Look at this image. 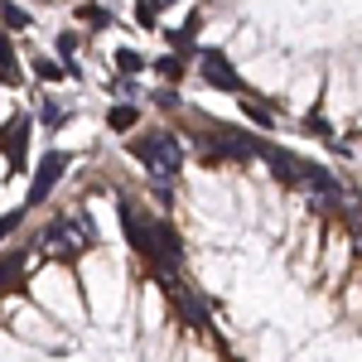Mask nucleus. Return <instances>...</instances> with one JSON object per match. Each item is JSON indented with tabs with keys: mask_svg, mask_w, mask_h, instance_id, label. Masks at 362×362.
<instances>
[{
	"mask_svg": "<svg viewBox=\"0 0 362 362\" xmlns=\"http://www.w3.org/2000/svg\"><path fill=\"white\" fill-rule=\"evenodd\" d=\"M237 107H242V116H247V121L256 126V131H276V112H271V107H266L261 97L242 92V97H237Z\"/></svg>",
	"mask_w": 362,
	"mask_h": 362,
	"instance_id": "nucleus-9",
	"label": "nucleus"
},
{
	"mask_svg": "<svg viewBox=\"0 0 362 362\" xmlns=\"http://www.w3.org/2000/svg\"><path fill=\"white\" fill-rule=\"evenodd\" d=\"M198 78L208 87H218V92H232V97L247 92L242 78H237V68H232V58H227L223 49H208V44H203V54H198Z\"/></svg>",
	"mask_w": 362,
	"mask_h": 362,
	"instance_id": "nucleus-5",
	"label": "nucleus"
},
{
	"mask_svg": "<svg viewBox=\"0 0 362 362\" xmlns=\"http://www.w3.org/2000/svg\"><path fill=\"white\" fill-rule=\"evenodd\" d=\"M131 155L150 169V179H174L184 169V145L169 131H140V136H131Z\"/></svg>",
	"mask_w": 362,
	"mask_h": 362,
	"instance_id": "nucleus-3",
	"label": "nucleus"
},
{
	"mask_svg": "<svg viewBox=\"0 0 362 362\" xmlns=\"http://www.w3.org/2000/svg\"><path fill=\"white\" fill-rule=\"evenodd\" d=\"M20 83H25V68L15 58V39L0 34V87H20Z\"/></svg>",
	"mask_w": 362,
	"mask_h": 362,
	"instance_id": "nucleus-10",
	"label": "nucleus"
},
{
	"mask_svg": "<svg viewBox=\"0 0 362 362\" xmlns=\"http://www.w3.org/2000/svg\"><path fill=\"white\" fill-rule=\"evenodd\" d=\"M78 20L92 29H107L112 25V10H102V5H78Z\"/></svg>",
	"mask_w": 362,
	"mask_h": 362,
	"instance_id": "nucleus-17",
	"label": "nucleus"
},
{
	"mask_svg": "<svg viewBox=\"0 0 362 362\" xmlns=\"http://www.w3.org/2000/svg\"><path fill=\"white\" fill-rule=\"evenodd\" d=\"M29 131H34V121H29L25 112L0 121V155H5V165L15 169V174L29 169Z\"/></svg>",
	"mask_w": 362,
	"mask_h": 362,
	"instance_id": "nucleus-4",
	"label": "nucleus"
},
{
	"mask_svg": "<svg viewBox=\"0 0 362 362\" xmlns=\"http://www.w3.org/2000/svg\"><path fill=\"white\" fill-rule=\"evenodd\" d=\"M29 285V247H10L0 251V300H10L15 290Z\"/></svg>",
	"mask_w": 362,
	"mask_h": 362,
	"instance_id": "nucleus-8",
	"label": "nucleus"
},
{
	"mask_svg": "<svg viewBox=\"0 0 362 362\" xmlns=\"http://www.w3.org/2000/svg\"><path fill=\"white\" fill-rule=\"evenodd\" d=\"M34 25V15L20 10V5H0V29H29Z\"/></svg>",
	"mask_w": 362,
	"mask_h": 362,
	"instance_id": "nucleus-16",
	"label": "nucleus"
},
{
	"mask_svg": "<svg viewBox=\"0 0 362 362\" xmlns=\"http://www.w3.org/2000/svg\"><path fill=\"white\" fill-rule=\"evenodd\" d=\"M39 121L58 131V126H68V107H63L58 97H44V107H39Z\"/></svg>",
	"mask_w": 362,
	"mask_h": 362,
	"instance_id": "nucleus-15",
	"label": "nucleus"
},
{
	"mask_svg": "<svg viewBox=\"0 0 362 362\" xmlns=\"http://www.w3.org/2000/svg\"><path fill=\"white\" fill-rule=\"evenodd\" d=\"M155 73H160V78H165L169 87H174V83H184V58H179V54L155 58Z\"/></svg>",
	"mask_w": 362,
	"mask_h": 362,
	"instance_id": "nucleus-13",
	"label": "nucleus"
},
{
	"mask_svg": "<svg viewBox=\"0 0 362 362\" xmlns=\"http://www.w3.org/2000/svg\"><path fill=\"white\" fill-rule=\"evenodd\" d=\"M136 121H140L136 102H116L112 112H107V126H112V131H131V126H136Z\"/></svg>",
	"mask_w": 362,
	"mask_h": 362,
	"instance_id": "nucleus-11",
	"label": "nucleus"
},
{
	"mask_svg": "<svg viewBox=\"0 0 362 362\" xmlns=\"http://www.w3.org/2000/svg\"><path fill=\"white\" fill-rule=\"evenodd\" d=\"M116 208H121V227H126L131 251L155 271V280L160 285L165 280H179V271H184V242H179V232L165 218H155V213H140L131 198H121Z\"/></svg>",
	"mask_w": 362,
	"mask_h": 362,
	"instance_id": "nucleus-1",
	"label": "nucleus"
},
{
	"mask_svg": "<svg viewBox=\"0 0 362 362\" xmlns=\"http://www.w3.org/2000/svg\"><path fill=\"white\" fill-rule=\"evenodd\" d=\"M63 169H68V155L63 150H54V155H44L39 165H34V179H29V208H44L49 203V194L58 189V179H63Z\"/></svg>",
	"mask_w": 362,
	"mask_h": 362,
	"instance_id": "nucleus-7",
	"label": "nucleus"
},
{
	"mask_svg": "<svg viewBox=\"0 0 362 362\" xmlns=\"http://www.w3.org/2000/svg\"><path fill=\"white\" fill-rule=\"evenodd\" d=\"M29 68H34V78H39V83H63V73H68L58 58H34Z\"/></svg>",
	"mask_w": 362,
	"mask_h": 362,
	"instance_id": "nucleus-14",
	"label": "nucleus"
},
{
	"mask_svg": "<svg viewBox=\"0 0 362 362\" xmlns=\"http://www.w3.org/2000/svg\"><path fill=\"white\" fill-rule=\"evenodd\" d=\"M116 73H121V78L131 83L136 73H145V58H140L136 49H116Z\"/></svg>",
	"mask_w": 362,
	"mask_h": 362,
	"instance_id": "nucleus-12",
	"label": "nucleus"
},
{
	"mask_svg": "<svg viewBox=\"0 0 362 362\" xmlns=\"http://www.w3.org/2000/svg\"><path fill=\"white\" fill-rule=\"evenodd\" d=\"M92 242H97V237H92V227H87L83 213H63V218H54L49 227L34 232V247L44 251V256H54V261H78Z\"/></svg>",
	"mask_w": 362,
	"mask_h": 362,
	"instance_id": "nucleus-2",
	"label": "nucleus"
},
{
	"mask_svg": "<svg viewBox=\"0 0 362 362\" xmlns=\"http://www.w3.org/2000/svg\"><path fill=\"white\" fill-rule=\"evenodd\" d=\"M348 218H353V242H358V251H362V203H353Z\"/></svg>",
	"mask_w": 362,
	"mask_h": 362,
	"instance_id": "nucleus-19",
	"label": "nucleus"
},
{
	"mask_svg": "<svg viewBox=\"0 0 362 362\" xmlns=\"http://www.w3.org/2000/svg\"><path fill=\"white\" fill-rule=\"evenodd\" d=\"M136 20L140 25H155L160 20V5H136Z\"/></svg>",
	"mask_w": 362,
	"mask_h": 362,
	"instance_id": "nucleus-18",
	"label": "nucleus"
},
{
	"mask_svg": "<svg viewBox=\"0 0 362 362\" xmlns=\"http://www.w3.org/2000/svg\"><path fill=\"white\" fill-rule=\"evenodd\" d=\"M165 300H169V309L184 319V324H194V329H208V300L198 295L194 285H184V280H165Z\"/></svg>",
	"mask_w": 362,
	"mask_h": 362,
	"instance_id": "nucleus-6",
	"label": "nucleus"
}]
</instances>
